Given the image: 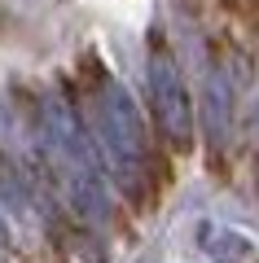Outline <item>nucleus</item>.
<instances>
[{"label": "nucleus", "mask_w": 259, "mask_h": 263, "mask_svg": "<svg viewBox=\"0 0 259 263\" xmlns=\"http://www.w3.org/2000/svg\"><path fill=\"white\" fill-rule=\"evenodd\" d=\"M149 88H154V105H158L163 127L185 145V141H189V97H185V88H180V70L171 66V57H167V53L154 57Z\"/></svg>", "instance_id": "obj_1"}, {"label": "nucleus", "mask_w": 259, "mask_h": 263, "mask_svg": "<svg viewBox=\"0 0 259 263\" xmlns=\"http://www.w3.org/2000/svg\"><path fill=\"white\" fill-rule=\"evenodd\" d=\"M202 241H206V254H215L220 263H241V259H250V241L246 237H237V233H229V228H206L202 233Z\"/></svg>", "instance_id": "obj_2"}]
</instances>
